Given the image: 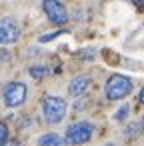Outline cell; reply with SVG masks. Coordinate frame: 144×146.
Instances as JSON below:
<instances>
[{
  "mask_svg": "<svg viewBox=\"0 0 144 146\" xmlns=\"http://www.w3.org/2000/svg\"><path fill=\"white\" fill-rule=\"evenodd\" d=\"M132 92V80L124 74H112L108 80H106V86H104V94L108 100H122L126 98L128 94Z\"/></svg>",
  "mask_w": 144,
  "mask_h": 146,
  "instance_id": "1",
  "label": "cell"
},
{
  "mask_svg": "<svg viewBox=\"0 0 144 146\" xmlns=\"http://www.w3.org/2000/svg\"><path fill=\"white\" fill-rule=\"evenodd\" d=\"M94 130H96V128H94V124H90V122H86V120L74 122V124H70V126H68L64 142H66V144H74V146L86 144V142L92 138Z\"/></svg>",
  "mask_w": 144,
  "mask_h": 146,
  "instance_id": "2",
  "label": "cell"
},
{
  "mask_svg": "<svg viewBox=\"0 0 144 146\" xmlns=\"http://www.w3.org/2000/svg\"><path fill=\"white\" fill-rule=\"evenodd\" d=\"M66 110H68V104L64 102V98L60 96H48L42 104V114H44V120L50 122V124H58L64 116H66Z\"/></svg>",
  "mask_w": 144,
  "mask_h": 146,
  "instance_id": "3",
  "label": "cell"
},
{
  "mask_svg": "<svg viewBox=\"0 0 144 146\" xmlns=\"http://www.w3.org/2000/svg\"><path fill=\"white\" fill-rule=\"evenodd\" d=\"M26 94H28L26 84H22V82H8V84L4 86L2 98H4V102H6V106L16 108V106H22V104L26 102Z\"/></svg>",
  "mask_w": 144,
  "mask_h": 146,
  "instance_id": "4",
  "label": "cell"
},
{
  "mask_svg": "<svg viewBox=\"0 0 144 146\" xmlns=\"http://www.w3.org/2000/svg\"><path fill=\"white\" fill-rule=\"evenodd\" d=\"M42 10H44L46 18L52 24H64L68 20L66 6L60 2V0H44V2H42Z\"/></svg>",
  "mask_w": 144,
  "mask_h": 146,
  "instance_id": "5",
  "label": "cell"
},
{
  "mask_svg": "<svg viewBox=\"0 0 144 146\" xmlns=\"http://www.w3.org/2000/svg\"><path fill=\"white\" fill-rule=\"evenodd\" d=\"M20 38V26L14 18H2L0 20V46L14 44Z\"/></svg>",
  "mask_w": 144,
  "mask_h": 146,
  "instance_id": "6",
  "label": "cell"
},
{
  "mask_svg": "<svg viewBox=\"0 0 144 146\" xmlns=\"http://www.w3.org/2000/svg\"><path fill=\"white\" fill-rule=\"evenodd\" d=\"M90 86H92L90 76L80 74V76H74V78L70 80V84H68V92H70L72 96H82V94H86V92H88V88H90Z\"/></svg>",
  "mask_w": 144,
  "mask_h": 146,
  "instance_id": "7",
  "label": "cell"
},
{
  "mask_svg": "<svg viewBox=\"0 0 144 146\" xmlns=\"http://www.w3.org/2000/svg\"><path fill=\"white\" fill-rule=\"evenodd\" d=\"M64 138L56 132H48V134H42L38 138V146H64Z\"/></svg>",
  "mask_w": 144,
  "mask_h": 146,
  "instance_id": "8",
  "label": "cell"
},
{
  "mask_svg": "<svg viewBox=\"0 0 144 146\" xmlns=\"http://www.w3.org/2000/svg\"><path fill=\"white\" fill-rule=\"evenodd\" d=\"M28 72H30V76H32V78L40 80V78H44V76L48 74V68H46V66H32Z\"/></svg>",
  "mask_w": 144,
  "mask_h": 146,
  "instance_id": "9",
  "label": "cell"
},
{
  "mask_svg": "<svg viewBox=\"0 0 144 146\" xmlns=\"http://www.w3.org/2000/svg\"><path fill=\"white\" fill-rule=\"evenodd\" d=\"M128 114H130V108H128V104H126V106H122V108L114 114V118H116L118 122H122V120H126V116H128Z\"/></svg>",
  "mask_w": 144,
  "mask_h": 146,
  "instance_id": "10",
  "label": "cell"
},
{
  "mask_svg": "<svg viewBox=\"0 0 144 146\" xmlns=\"http://www.w3.org/2000/svg\"><path fill=\"white\" fill-rule=\"evenodd\" d=\"M6 140H8V126H6V122H0V146Z\"/></svg>",
  "mask_w": 144,
  "mask_h": 146,
  "instance_id": "11",
  "label": "cell"
},
{
  "mask_svg": "<svg viewBox=\"0 0 144 146\" xmlns=\"http://www.w3.org/2000/svg\"><path fill=\"white\" fill-rule=\"evenodd\" d=\"M60 32H52V34H42L40 36V42H50V40H54L56 36H58Z\"/></svg>",
  "mask_w": 144,
  "mask_h": 146,
  "instance_id": "12",
  "label": "cell"
},
{
  "mask_svg": "<svg viewBox=\"0 0 144 146\" xmlns=\"http://www.w3.org/2000/svg\"><path fill=\"white\" fill-rule=\"evenodd\" d=\"M138 130H140V124H134V126L126 128V136H136V134H138Z\"/></svg>",
  "mask_w": 144,
  "mask_h": 146,
  "instance_id": "13",
  "label": "cell"
},
{
  "mask_svg": "<svg viewBox=\"0 0 144 146\" xmlns=\"http://www.w3.org/2000/svg\"><path fill=\"white\" fill-rule=\"evenodd\" d=\"M2 146H20V142H18V140H6Z\"/></svg>",
  "mask_w": 144,
  "mask_h": 146,
  "instance_id": "14",
  "label": "cell"
},
{
  "mask_svg": "<svg viewBox=\"0 0 144 146\" xmlns=\"http://www.w3.org/2000/svg\"><path fill=\"white\" fill-rule=\"evenodd\" d=\"M132 2H134L136 6H142V0H132Z\"/></svg>",
  "mask_w": 144,
  "mask_h": 146,
  "instance_id": "15",
  "label": "cell"
},
{
  "mask_svg": "<svg viewBox=\"0 0 144 146\" xmlns=\"http://www.w3.org/2000/svg\"><path fill=\"white\" fill-rule=\"evenodd\" d=\"M6 54H8V52H4V50H0V56H2V58H8Z\"/></svg>",
  "mask_w": 144,
  "mask_h": 146,
  "instance_id": "16",
  "label": "cell"
}]
</instances>
